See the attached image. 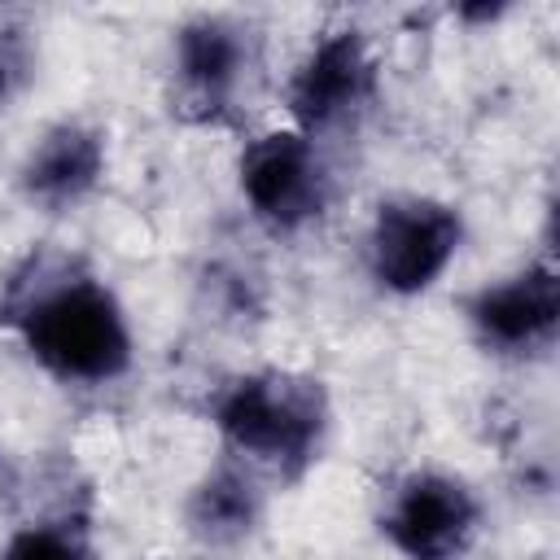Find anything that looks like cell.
<instances>
[{"label":"cell","mask_w":560,"mask_h":560,"mask_svg":"<svg viewBox=\"0 0 560 560\" xmlns=\"http://www.w3.org/2000/svg\"><path fill=\"white\" fill-rule=\"evenodd\" d=\"M368 92H372V61L363 52V39L354 31H341V35H328L311 52V61L298 70L289 88V109L306 127H319L354 109L359 101H368Z\"/></svg>","instance_id":"8992f818"},{"label":"cell","mask_w":560,"mask_h":560,"mask_svg":"<svg viewBox=\"0 0 560 560\" xmlns=\"http://www.w3.org/2000/svg\"><path fill=\"white\" fill-rule=\"evenodd\" d=\"M459 249V214L438 201H389L372 228V271L381 284L411 293L438 280Z\"/></svg>","instance_id":"3957f363"},{"label":"cell","mask_w":560,"mask_h":560,"mask_svg":"<svg viewBox=\"0 0 560 560\" xmlns=\"http://www.w3.org/2000/svg\"><path fill=\"white\" fill-rule=\"evenodd\" d=\"M556 315H560V284L542 267L512 276L494 289H481L472 298V324L481 328L486 341H494L503 350L547 341L556 328Z\"/></svg>","instance_id":"52a82bcc"},{"label":"cell","mask_w":560,"mask_h":560,"mask_svg":"<svg viewBox=\"0 0 560 560\" xmlns=\"http://www.w3.org/2000/svg\"><path fill=\"white\" fill-rule=\"evenodd\" d=\"M219 429L232 446L271 459V464H306L319 429H324V394L298 376H245L219 398Z\"/></svg>","instance_id":"7a4b0ae2"},{"label":"cell","mask_w":560,"mask_h":560,"mask_svg":"<svg viewBox=\"0 0 560 560\" xmlns=\"http://www.w3.org/2000/svg\"><path fill=\"white\" fill-rule=\"evenodd\" d=\"M179 70L201 105H219L241 70V39L223 22H192L179 35Z\"/></svg>","instance_id":"9c48e42d"},{"label":"cell","mask_w":560,"mask_h":560,"mask_svg":"<svg viewBox=\"0 0 560 560\" xmlns=\"http://www.w3.org/2000/svg\"><path fill=\"white\" fill-rule=\"evenodd\" d=\"M472 521L477 512H472L468 490L446 477L424 472V477H411L394 494L385 529L398 542V551H407L411 560H451L455 551H464Z\"/></svg>","instance_id":"5b68a950"},{"label":"cell","mask_w":560,"mask_h":560,"mask_svg":"<svg viewBox=\"0 0 560 560\" xmlns=\"http://www.w3.org/2000/svg\"><path fill=\"white\" fill-rule=\"evenodd\" d=\"M4 83H9V61L0 57V92H4Z\"/></svg>","instance_id":"7c38bea8"},{"label":"cell","mask_w":560,"mask_h":560,"mask_svg":"<svg viewBox=\"0 0 560 560\" xmlns=\"http://www.w3.org/2000/svg\"><path fill=\"white\" fill-rule=\"evenodd\" d=\"M249 521H254V494L249 481L232 468L214 472L192 499V525L206 538H236L249 529Z\"/></svg>","instance_id":"30bf717a"},{"label":"cell","mask_w":560,"mask_h":560,"mask_svg":"<svg viewBox=\"0 0 560 560\" xmlns=\"http://www.w3.org/2000/svg\"><path fill=\"white\" fill-rule=\"evenodd\" d=\"M241 188L254 201V210L280 228H293L324 206V171L315 149L293 136L276 131L245 149L241 158Z\"/></svg>","instance_id":"277c9868"},{"label":"cell","mask_w":560,"mask_h":560,"mask_svg":"<svg viewBox=\"0 0 560 560\" xmlns=\"http://www.w3.org/2000/svg\"><path fill=\"white\" fill-rule=\"evenodd\" d=\"M9 319L22 324L31 354L66 381H109L127 368V324L114 298L83 276L39 289Z\"/></svg>","instance_id":"6da1fadb"},{"label":"cell","mask_w":560,"mask_h":560,"mask_svg":"<svg viewBox=\"0 0 560 560\" xmlns=\"http://www.w3.org/2000/svg\"><path fill=\"white\" fill-rule=\"evenodd\" d=\"M101 171V136L88 127H57L39 140V149L26 162V192L44 206H66L83 188H92Z\"/></svg>","instance_id":"ba28073f"},{"label":"cell","mask_w":560,"mask_h":560,"mask_svg":"<svg viewBox=\"0 0 560 560\" xmlns=\"http://www.w3.org/2000/svg\"><path fill=\"white\" fill-rule=\"evenodd\" d=\"M4 560H88V556L79 551V542H70L57 529H22L9 542Z\"/></svg>","instance_id":"8fae6325"}]
</instances>
